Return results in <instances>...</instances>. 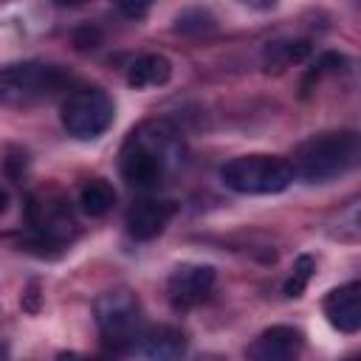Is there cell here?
Returning a JSON list of instances; mask_svg holds the SVG:
<instances>
[{"label":"cell","instance_id":"1","mask_svg":"<svg viewBox=\"0 0 361 361\" xmlns=\"http://www.w3.org/2000/svg\"><path fill=\"white\" fill-rule=\"evenodd\" d=\"M358 161V135L350 130L341 133H322L307 138L293 158V175L307 183H327L338 175L350 172Z\"/></svg>","mask_w":361,"mask_h":361},{"label":"cell","instance_id":"2","mask_svg":"<svg viewBox=\"0 0 361 361\" xmlns=\"http://www.w3.org/2000/svg\"><path fill=\"white\" fill-rule=\"evenodd\" d=\"M169 144L172 133H166L161 124L152 135L147 133V124L133 130L121 149V178L133 189H155L169 169Z\"/></svg>","mask_w":361,"mask_h":361},{"label":"cell","instance_id":"3","mask_svg":"<svg viewBox=\"0 0 361 361\" xmlns=\"http://www.w3.org/2000/svg\"><path fill=\"white\" fill-rule=\"evenodd\" d=\"M71 76L59 65L48 62H14L0 68V104L20 107L56 96Z\"/></svg>","mask_w":361,"mask_h":361},{"label":"cell","instance_id":"4","mask_svg":"<svg viewBox=\"0 0 361 361\" xmlns=\"http://www.w3.org/2000/svg\"><path fill=\"white\" fill-rule=\"evenodd\" d=\"M220 180L240 195H276L290 186L293 166L279 155H240L220 166Z\"/></svg>","mask_w":361,"mask_h":361},{"label":"cell","instance_id":"5","mask_svg":"<svg viewBox=\"0 0 361 361\" xmlns=\"http://www.w3.org/2000/svg\"><path fill=\"white\" fill-rule=\"evenodd\" d=\"M93 313H96V324H99V333L107 347L127 350V347L138 344L141 327H144V313H141V302L133 290H127V288L104 290L96 299Z\"/></svg>","mask_w":361,"mask_h":361},{"label":"cell","instance_id":"6","mask_svg":"<svg viewBox=\"0 0 361 361\" xmlns=\"http://www.w3.org/2000/svg\"><path fill=\"white\" fill-rule=\"evenodd\" d=\"M59 118H62V127L68 130V135H73L79 141H93L110 130V124L116 118V104L107 90L82 87L65 99Z\"/></svg>","mask_w":361,"mask_h":361},{"label":"cell","instance_id":"7","mask_svg":"<svg viewBox=\"0 0 361 361\" xmlns=\"http://www.w3.org/2000/svg\"><path fill=\"white\" fill-rule=\"evenodd\" d=\"M214 268L212 265H197V262H183L178 265L169 279H166V296L172 302V307L178 310H189L195 305H200L212 288H214Z\"/></svg>","mask_w":361,"mask_h":361},{"label":"cell","instance_id":"8","mask_svg":"<svg viewBox=\"0 0 361 361\" xmlns=\"http://www.w3.org/2000/svg\"><path fill=\"white\" fill-rule=\"evenodd\" d=\"M28 220L34 228L37 245H65L73 234V217L62 206V200H31L28 206Z\"/></svg>","mask_w":361,"mask_h":361},{"label":"cell","instance_id":"9","mask_svg":"<svg viewBox=\"0 0 361 361\" xmlns=\"http://www.w3.org/2000/svg\"><path fill=\"white\" fill-rule=\"evenodd\" d=\"M305 350L302 330L290 324H274L262 330L245 350L248 361H299Z\"/></svg>","mask_w":361,"mask_h":361},{"label":"cell","instance_id":"10","mask_svg":"<svg viewBox=\"0 0 361 361\" xmlns=\"http://www.w3.org/2000/svg\"><path fill=\"white\" fill-rule=\"evenodd\" d=\"M178 214V203L175 200H155V197H144V200H135L130 209H127V217H124V226H127V234L133 240H155L166 226L169 220Z\"/></svg>","mask_w":361,"mask_h":361},{"label":"cell","instance_id":"11","mask_svg":"<svg viewBox=\"0 0 361 361\" xmlns=\"http://www.w3.org/2000/svg\"><path fill=\"white\" fill-rule=\"evenodd\" d=\"M322 310L338 333H358V327H361V285L347 282V285L333 288L324 296Z\"/></svg>","mask_w":361,"mask_h":361},{"label":"cell","instance_id":"12","mask_svg":"<svg viewBox=\"0 0 361 361\" xmlns=\"http://www.w3.org/2000/svg\"><path fill=\"white\" fill-rule=\"evenodd\" d=\"M138 353L144 361H183L186 355V336L180 327L158 324L138 338Z\"/></svg>","mask_w":361,"mask_h":361},{"label":"cell","instance_id":"13","mask_svg":"<svg viewBox=\"0 0 361 361\" xmlns=\"http://www.w3.org/2000/svg\"><path fill=\"white\" fill-rule=\"evenodd\" d=\"M172 76V62L164 54H144L138 56L127 71V85L135 90L144 87H161Z\"/></svg>","mask_w":361,"mask_h":361},{"label":"cell","instance_id":"14","mask_svg":"<svg viewBox=\"0 0 361 361\" xmlns=\"http://www.w3.org/2000/svg\"><path fill=\"white\" fill-rule=\"evenodd\" d=\"M310 42L307 39H279V42H268L265 54H262V65L265 71H285L290 65H299L310 56Z\"/></svg>","mask_w":361,"mask_h":361},{"label":"cell","instance_id":"15","mask_svg":"<svg viewBox=\"0 0 361 361\" xmlns=\"http://www.w3.org/2000/svg\"><path fill=\"white\" fill-rule=\"evenodd\" d=\"M116 206V189L104 178H93L79 189V209L87 217H102Z\"/></svg>","mask_w":361,"mask_h":361},{"label":"cell","instance_id":"16","mask_svg":"<svg viewBox=\"0 0 361 361\" xmlns=\"http://www.w3.org/2000/svg\"><path fill=\"white\" fill-rule=\"evenodd\" d=\"M313 271H316V259L310 257V254H302L296 262H293V274L288 276V282H285V296L288 299H296V296H302V290L307 288V282H310V276H313Z\"/></svg>","mask_w":361,"mask_h":361},{"label":"cell","instance_id":"17","mask_svg":"<svg viewBox=\"0 0 361 361\" xmlns=\"http://www.w3.org/2000/svg\"><path fill=\"white\" fill-rule=\"evenodd\" d=\"M175 28L183 31V34H189V31L200 34V31L214 28V17H212L209 11H203V8H189V11H180V14H178Z\"/></svg>","mask_w":361,"mask_h":361},{"label":"cell","instance_id":"18","mask_svg":"<svg viewBox=\"0 0 361 361\" xmlns=\"http://www.w3.org/2000/svg\"><path fill=\"white\" fill-rule=\"evenodd\" d=\"M73 42H76V48H96V45L102 42V34H99V28H93V25H82V28L73 34Z\"/></svg>","mask_w":361,"mask_h":361},{"label":"cell","instance_id":"19","mask_svg":"<svg viewBox=\"0 0 361 361\" xmlns=\"http://www.w3.org/2000/svg\"><path fill=\"white\" fill-rule=\"evenodd\" d=\"M118 8H121L127 17H144V14L149 11V6H147V3H138V6H133V3H121Z\"/></svg>","mask_w":361,"mask_h":361},{"label":"cell","instance_id":"20","mask_svg":"<svg viewBox=\"0 0 361 361\" xmlns=\"http://www.w3.org/2000/svg\"><path fill=\"white\" fill-rule=\"evenodd\" d=\"M56 361H85V358H82L79 353H59Z\"/></svg>","mask_w":361,"mask_h":361},{"label":"cell","instance_id":"21","mask_svg":"<svg viewBox=\"0 0 361 361\" xmlns=\"http://www.w3.org/2000/svg\"><path fill=\"white\" fill-rule=\"evenodd\" d=\"M6 203H8V195H6V192H3V189H0V214H3V212H6Z\"/></svg>","mask_w":361,"mask_h":361},{"label":"cell","instance_id":"22","mask_svg":"<svg viewBox=\"0 0 361 361\" xmlns=\"http://www.w3.org/2000/svg\"><path fill=\"white\" fill-rule=\"evenodd\" d=\"M0 361H6V350H3V344H0Z\"/></svg>","mask_w":361,"mask_h":361},{"label":"cell","instance_id":"23","mask_svg":"<svg viewBox=\"0 0 361 361\" xmlns=\"http://www.w3.org/2000/svg\"><path fill=\"white\" fill-rule=\"evenodd\" d=\"M200 361H220V358H212V355H209V358H200Z\"/></svg>","mask_w":361,"mask_h":361},{"label":"cell","instance_id":"24","mask_svg":"<svg viewBox=\"0 0 361 361\" xmlns=\"http://www.w3.org/2000/svg\"><path fill=\"white\" fill-rule=\"evenodd\" d=\"M93 361H107V358H93Z\"/></svg>","mask_w":361,"mask_h":361},{"label":"cell","instance_id":"25","mask_svg":"<svg viewBox=\"0 0 361 361\" xmlns=\"http://www.w3.org/2000/svg\"><path fill=\"white\" fill-rule=\"evenodd\" d=\"M347 361H358V358H347Z\"/></svg>","mask_w":361,"mask_h":361}]
</instances>
